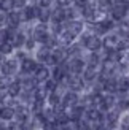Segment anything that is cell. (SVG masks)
<instances>
[{
  "label": "cell",
  "instance_id": "6da1fadb",
  "mask_svg": "<svg viewBox=\"0 0 129 130\" xmlns=\"http://www.w3.org/2000/svg\"><path fill=\"white\" fill-rule=\"evenodd\" d=\"M83 43H85L86 49L93 51V53L99 51L100 46H102V41L99 40V37H96V35H86V37H83Z\"/></svg>",
  "mask_w": 129,
  "mask_h": 130
},
{
  "label": "cell",
  "instance_id": "f546056e",
  "mask_svg": "<svg viewBox=\"0 0 129 130\" xmlns=\"http://www.w3.org/2000/svg\"><path fill=\"white\" fill-rule=\"evenodd\" d=\"M13 8H15L13 0H0V10L2 11H11Z\"/></svg>",
  "mask_w": 129,
  "mask_h": 130
},
{
  "label": "cell",
  "instance_id": "f907efd6",
  "mask_svg": "<svg viewBox=\"0 0 129 130\" xmlns=\"http://www.w3.org/2000/svg\"><path fill=\"white\" fill-rule=\"evenodd\" d=\"M0 99H2V97H0Z\"/></svg>",
  "mask_w": 129,
  "mask_h": 130
},
{
  "label": "cell",
  "instance_id": "83f0119b",
  "mask_svg": "<svg viewBox=\"0 0 129 130\" xmlns=\"http://www.w3.org/2000/svg\"><path fill=\"white\" fill-rule=\"evenodd\" d=\"M13 51V43L10 40H6V41H2L0 43V54H10Z\"/></svg>",
  "mask_w": 129,
  "mask_h": 130
},
{
  "label": "cell",
  "instance_id": "ffe728a7",
  "mask_svg": "<svg viewBox=\"0 0 129 130\" xmlns=\"http://www.w3.org/2000/svg\"><path fill=\"white\" fill-rule=\"evenodd\" d=\"M118 43H120L118 35H108L105 40H104V46L107 49H117L118 48Z\"/></svg>",
  "mask_w": 129,
  "mask_h": 130
},
{
  "label": "cell",
  "instance_id": "44dd1931",
  "mask_svg": "<svg viewBox=\"0 0 129 130\" xmlns=\"http://www.w3.org/2000/svg\"><path fill=\"white\" fill-rule=\"evenodd\" d=\"M75 34H72V32H70V30H64L62 32V34H59V41L62 43V44H70V43H72L73 40H75Z\"/></svg>",
  "mask_w": 129,
  "mask_h": 130
},
{
  "label": "cell",
  "instance_id": "b9f144b4",
  "mask_svg": "<svg viewBox=\"0 0 129 130\" xmlns=\"http://www.w3.org/2000/svg\"><path fill=\"white\" fill-rule=\"evenodd\" d=\"M13 3H15V8H24L25 0H13Z\"/></svg>",
  "mask_w": 129,
  "mask_h": 130
},
{
  "label": "cell",
  "instance_id": "60d3db41",
  "mask_svg": "<svg viewBox=\"0 0 129 130\" xmlns=\"http://www.w3.org/2000/svg\"><path fill=\"white\" fill-rule=\"evenodd\" d=\"M121 128H123V130H129V114L123 119V122H121Z\"/></svg>",
  "mask_w": 129,
  "mask_h": 130
},
{
  "label": "cell",
  "instance_id": "7dc6e473",
  "mask_svg": "<svg viewBox=\"0 0 129 130\" xmlns=\"http://www.w3.org/2000/svg\"><path fill=\"white\" fill-rule=\"evenodd\" d=\"M94 130H107V127H105V125H102L100 122H99V124H96V125H94Z\"/></svg>",
  "mask_w": 129,
  "mask_h": 130
},
{
  "label": "cell",
  "instance_id": "ac0fdd59",
  "mask_svg": "<svg viewBox=\"0 0 129 130\" xmlns=\"http://www.w3.org/2000/svg\"><path fill=\"white\" fill-rule=\"evenodd\" d=\"M54 111H56V122L59 125H66V124H69V122H70L69 113H66L64 109H54Z\"/></svg>",
  "mask_w": 129,
  "mask_h": 130
},
{
  "label": "cell",
  "instance_id": "f6af8a7d",
  "mask_svg": "<svg viewBox=\"0 0 129 130\" xmlns=\"http://www.w3.org/2000/svg\"><path fill=\"white\" fill-rule=\"evenodd\" d=\"M70 2H73V0H57V5H59V6H64V8H66V6H69V5H70Z\"/></svg>",
  "mask_w": 129,
  "mask_h": 130
},
{
  "label": "cell",
  "instance_id": "603a6c76",
  "mask_svg": "<svg viewBox=\"0 0 129 130\" xmlns=\"http://www.w3.org/2000/svg\"><path fill=\"white\" fill-rule=\"evenodd\" d=\"M45 100H37L34 99V103H32V113H34L35 116H40L43 111H45Z\"/></svg>",
  "mask_w": 129,
  "mask_h": 130
},
{
  "label": "cell",
  "instance_id": "d590c367",
  "mask_svg": "<svg viewBox=\"0 0 129 130\" xmlns=\"http://www.w3.org/2000/svg\"><path fill=\"white\" fill-rule=\"evenodd\" d=\"M57 122L54 121H46V122H43V130H57Z\"/></svg>",
  "mask_w": 129,
  "mask_h": 130
},
{
  "label": "cell",
  "instance_id": "9a60e30c",
  "mask_svg": "<svg viewBox=\"0 0 129 130\" xmlns=\"http://www.w3.org/2000/svg\"><path fill=\"white\" fill-rule=\"evenodd\" d=\"M97 76V70H96V65H88V67L83 70V79L85 81H93Z\"/></svg>",
  "mask_w": 129,
  "mask_h": 130
},
{
  "label": "cell",
  "instance_id": "e575fe53",
  "mask_svg": "<svg viewBox=\"0 0 129 130\" xmlns=\"http://www.w3.org/2000/svg\"><path fill=\"white\" fill-rule=\"evenodd\" d=\"M59 103H62L61 99H59V95H57L56 92H51V94H49V105H51V106H57Z\"/></svg>",
  "mask_w": 129,
  "mask_h": 130
},
{
  "label": "cell",
  "instance_id": "f35d334b",
  "mask_svg": "<svg viewBox=\"0 0 129 130\" xmlns=\"http://www.w3.org/2000/svg\"><path fill=\"white\" fill-rule=\"evenodd\" d=\"M6 40H8V30L0 29V43H2V41H6Z\"/></svg>",
  "mask_w": 129,
  "mask_h": 130
},
{
  "label": "cell",
  "instance_id": "ee69618b",
  "mask_svg": "<svg viewBox=\"0 0 129 130\" xmlns=\"http://www.w3.org/2000/svg\"><path fill=\"white\" fill-rule=\"evenodd\" d=\"M6 25V14H3V13H0V29L5 27Z\"/></svg>",
  "mask_w": 129,
  "mask_h": 130
},
{
  "label": "cell",
  "instance_id": "2e32d148",
  "mask_svg": "<svg viewBox=\"0 0 129 130\" xmlns=\"http://www.w3.org/2000/svg\"><path fill=\"white\" fill-rule=\"evenodd\" d=\"M34 78H35L38 83H45V81L49 78V71H48V68H46V67H38V68L35 70Z\"/></svg>",
  "mask_w": 129,
  "mask_h": 130
},
{
  "label": "cell",
  "instance_id": "7bdbcfd3",
  "mask_svg": "<svg viewBox=\"0 0 129 130\" xmlns=\"http://www.w3.org/2000/svg\"><path fill=\"white\" fill-rule=\"evenodd\" d=\"M118 106H120V109H127L129 108V100H121L118 103Z\"/></svg>",
  "mask_w": 129,
  "mask_h": 130
},
{
  "label": "cell",
  "instance_id": "4dcf8cb0",
  "mask_svg": "<svg viewBox=\"0 0 129 130\" xmlns=\"http://www.w3.org/2000/svg\"><path fill=\"white\" fill-rule=\"evenodd\" d=\"M107 121H108V125L110 127H115V124H117V121H118V111H108Z\"/></svg>",
  "mask_w": 129,
  "mask_h": 130
},
{
  "label": "cell",
  "instance_id": "277c9868",
  "mask_svg": "<svg viewBox=\"0 0 129 130\" xmlns=\"http://www.w3.org/2000/svg\"><path fill=\"white\" fill-rule=\"evenodd\" d=\"M69 68L73 75H80V73H83V70H85V62H83L80 57H73V59L69 62Z\"/></svg>",
  "mask_w": 129,
  "mask_h": 130
},
{
  "label": "cell",
  "instance_id": "ba28073f",
  "mask_svg": "<svg viewBox=\"0 0 129 130\" xmlns=\"http://www.w3.org/2000/svg\"><path fill=\"white\" fill-rule=\"evenodd\" d=\"M76 102H78V97H76V94L73 92H67L66 95H64V99H62V106L64 108H72L76 105Z\"/></svg>",
  "mask_w": 129,
  "mask_h": 130
},
{
  "label": "cell",
  "instance_id": "484cf974",
  "mask_svg": "<svg viewBox=\"0 0 129 130\" xmlns=\"http://www.w3.org/2000/svg\"><path fill=\"white\" fill-rule=\"evenodd\" d=\"M112 105H113V97H112V95H107V97H104V99H102L99 108L102 109V111H108V109L112 108Z\"/></svg>",
  "mask_w": 129,
  "mask_h": 130
},
{
  "label": "cell",
  "instance_id": "74e56055",
  "mask_svg": "<svg viewBox=\"0 0 129 130\" xmlns=\"http://www.w3.org/2000/svg\"><path fill=\"white\" fill-rule=\"evenodd\" d=\"M51 3H53V0H38V6H42V8H49Z\"/></svg>",
  "mask_w": 129,
  "mask_h": 130
},
{
  "label": "cell",
  "instance_id": "52a82bcc",
  "mask_svg": "<svg viewBox=\"0 0 129 130\" xmlns=\"http://www.w3.org/2000/svg\"><path fill=\"white\" fill-rule=\"evenodd\" d=\"M66 19L67 18H66V8L64 6H57V8L51 11V21L53 22H62Z\"/></svg>",
  "mask_w": 129,
  "mask_h": 130
},
{
  "label": "cell",
  "instance_id": "5b68a950",
  "mask_svg": "<svg viewBox=\"0 0 129 130\" xmlns=\"http://www.w3.org/2000/svg\"><path fill=\"white\" fill-rule=\"evenodd\" d=\"M67 84H69V87L72 89L73 92H78V90L83 89V79H81L80 76H76V75L69 76L67 78Z\"/></svg>",
  "mask_w": 129,
  "mask_h": 130
},
{
  "label": "cell",
  "instance_id": "8fae6325",
  "mask_svg": "<svg viewBox=\"0 0 129 130\" xmlns=\"http://www.w3.org/2000/svg\"><path fill=\"white\" fill-rule=\"evenodd\" d=\"M112 27H113V21H110V19H102L100 22L96 24V30H97V34H107Z\"/></svg>",
  "mask_w": 129,
  "mask_h": 130
},
{
  "label": "cell",
  "instance_id": "3957f363",
  "mask_svg": "<svg viewBox=\"0 0 129 130\" xmlns=\"http://www.w3.org/2000/svg\"><path fill=\"white\" fill-rule=\"evenodd\" d=\"M22 16H21V13H18V11H8L6 13V25H8L10 29H16L18 25H19V22L22 21L21 19Z\"/></svg>",
  "mask_w": 129,
  "mask_h": 130
},
{
  "label": "cell",
  "instance_id": "c3c4849f",
  "mask_svg": "<svg viewBox=\"0 0 129 130\" xmlns=\"http://www.w3.org/2000/svg\"><path fill=\"white\" fill-rule=\"evenodd\" d=\"M78 130H89V127H88V124H80L78 122Z\"/></svg>",
  "mask_w": 129,
  "mask_h": 130
},
{
  "label": "cell",
  "instance_id": "bcb514c9",
  "mask_svg": "<svg viewBox=\"0 0 129 130\" xmlns=\"http://www.w3.org/2000/svg\"><path fill=\"white\" fill-rule=\"evenodd\" d=\"M35 38H34V40H27V41H25V48H27V49H32V48H34V44H35Z\"/></svg>",
  "mask_w": 129,
  "mask_h": 130
},
{
  "label": "cell",
  "instance_id": "1f68e13d",
  "mask_svg": "<svg viewBox=\"0 0 129 130\" xmlns=\"http://www.w3.org/2000/svg\"><path fill=\"white\" fill-rule=\"evenodd\" d=\"M129 89V78H121L118 79V90L120 92H126Z\"/></svg>",
  "mask_w": 129,
  "mask_h": 130
},
{
  "label": "cell",
  "instance_id": "d6986e66",
  "mask_svg": "<svg viewBox=\"0 0 129 130\" xmlns=\"http://www.w3.org/2000/svg\"><path fill=\"white\" fill-rule=\"evenodd\" d=\"M67 30H70L75 35H78V34H81V30H83V22L76 21V19H72V21H69V24H67Z\"/></svg>",
  "mask_w": 129,
  "mask_h": 130
},
{
  "label": "cell",
  "instance_id": "681fc988",
  "mask_svg": "<svg viewBox=\"0 0 129 130\" xmlns=\"http://www.w3.org/2000/svg\"><path fill=\"white\" fill-rule=\"evenodd\" d=\"M3 62H5V60H3V54H0V67L3 65Z\"/></svg>",
  "mask_w": 129,
  "mask_h": 130
},
{
  "label": "cell",
  "instance_id": "cb8c5ba5",
  "mask_svg": "<svg viewBox=\"0 0 129 130\" xmlns=\"http://www.w3.org/2000/svg\"><path fill=\"white\" fill-rule=\"evenodd\" d=\"M21 87H22V84L19 83V81L11 83V84H10V87L6 89V90H8V95H11V97H18L19 94H21Z\"/></svg>",
  "mask_w": 129,
  "mask_h": 130
},
{
  "label": "cell",
  "instance_id": "4316f807",
  "mask_svg": "<svg viewBox=\"0 0 129 130\" xmlns=\"http://www.w3.org/2000/svg\"><path fill=\"white\" fill-rule=\"evenodd\" d=\"M113 3L112 0H97V10L99 11H112Z\"/></svg>",
  "mask_w": 129,
  "mask_h": 130
},
{
  "label": "cell",
  "instance_id": "30bf717a",
  "mask_svg": "<svg viewBox=\"0 0 129 130\" xmlns=\"http://www.w3.org/2000/svg\"><path fill=\"white\" fill-rule=\"evenodd\" d=\"M38 16V8L37 6H24V14H22V21H32Z\"/></svg>",
  "mask_w": 129,
  "mask_h": 130
},
{
  "label": "cell",
  "instance_id": "ab89813d",
  "mask_svg": "<svg viewBox=\"0 0 129 130\" xmlns=\"http://www.w3.org/2000/svg\"><path fill=\"white\" fill-rule=\"evenodd\" d=\"M97 63H99V56L91 54V57H89V65H97Z\"/></svg>",
  "mask_w": 129,
  "mask_h": 130
},
{
  "label": "cell",
  "instance_id": "f1b7e54d",
  "mask_svg": "<svg viewBox=\"0 0 129 130\" xmlns=\"http://www.w3.org/2000/svg\"><path fill=\"white\" fill-rule=\"evenodd\" d=\"M46 94H48V89L46 87H37L34 90V99H37V100H45V99H46Z\"/></svg>",
  "mask_w": 129,
  "mask_h": 130
},
{
  "label": "cell",
  "instance_id": "4fadbf2b",
  "mask_svg": "<svg viewBox=\"0 0 129 130\" xmlns=\"http://www.w3.org/2000/svg\"><path fill=\"white\" fill-rule=\"evenodd\" d=\"M86 118H88V121L94 122V124H99V122L102 121V113L99 111V109H96V108H89L86 111Z\"/></svg>",
  "mask_w": 129,
  "mask_h": 130
},
{
  "label": "cell",
  "instance_id": "7a4b0ae2",
  "mask_svg": "<svg viewBox=\"0 0 129 130\" xmlns=\"http://www.w3.org/2000/svg\"><path fill=\"white\" fill-rule=\"evenodd\" d=\"M34 37H35V40L37 41H40V43H46L48 40V27H46V22H42V24H38L37 27H35V32H34Z\"/></svg>",
  "mask_w": 129,
  "mask_h": 130
},
{
  "label": "cell",
  "instance_id": "5bb4252c",
  "mask_svg": "<svg viewBox=\"0 0 129 130\" xmlns=\"http://www.w3.org/2000/svg\"><path fill=\"white\" fill-rule=\"evenodd\" d=\"M16 68H18L16 60H6V62H3V65H2V73L6 75V76H10V75H13V73L16 71Z\"/></svg>",
  "mask_w": 129,
  "mask_h": 130
},
{
  "label": "cell",
  "instance_id": "836d02e7",
  "mask_svg": "<svg viewBox=\"0 0 129 130\" xmlns=\"http://www.w3.org/2000/svg\"><path fill=\"white\" fill-rule=\"evenodd\" d=\"M10 84H11V81H10V78L6 76V75H2V76H0V90L8 89Z\"/></svg>",
  "mask_w": 129,
  "mask_h": 130
},
{
  "label": "cell",
  "instance_id": "7402d4cb",
  "mask_svg": "<svg viewBox=\"0 0 129 130\" xmlns=\"http://www.w3.org/2000/svg\"><path fill=\"white\" fill-rule=\"evenodd\" d=\"M38 19H40V22H48L51 21V10L49 8H42V6H38Z\"/></svg>",
  "mask_w": 129,
  "mask_h": 130
},
{
  "label": "cell",
  "instance_id": "8d00e7d4",
  "mask_svg": "<svg viewBox=\"0 0 129 130\" xmlns=\"http://www.w3.org/2000/svg\"><path fill=\"white\" fill-rule=\"evenodd\" d=\"M6 130H24L21 122H11V124L6 127Z\"/></svg>",
  "mask_w": 129,
  "mask_h": 130
},
{
  "label": "cell",
  "instance_id": "7c38bea8",
  "mask_svg": "<svg viewBox=\"0 0 129 130\" xmlns=\"http://www.w3.org/2000/svg\"><path fill=\"white\" fill-rule=\"evenodd\" d=\"M83 113H85V108H83V106H76V105L72 106V108H70V113H69L70 121H73V122H80Z\"/></svg>",
  "mask_w": 129,
  "mask_h": 130
},
{
  "label": "cell",
  "instance_id": "e0dca14e",
  "mask_svg": "<svg viewBox=\"0 0 129 130\" xmlns=\"http://www.w3.org/2000/svg\"><path fill=\"white\" fill-rule=\"evenodd\" d=\"M13 118H15V109L11 106L5 105V106L0 108V119L2 121H11Z\"/></svg>",
  "mask_w": 129,
  "mask_h": 130
},
{
  "label": "cell",
  "instance_id": "d6a6232c",
  "mask_svg": "<svg viewBox=\"0 0 129 130\" xmlns=\"http://www.w3.org/2000/svg\"><path fill=\"white\" fill-rule=\"evenodd\" d=\"M45 87L48 89V92H54L56 87H57V81L54 79V78H53V79H46V81H45Z\"/></svg>",
  "mask_w": 129,
  "mask_h": 130
},
{
  "label": "cell",
  "instance_id": "d4e9b609",
  "mask_svg": "<svg viewBox=\"0 0 129 130\" xmlns=\"http://www.w3.org/2000/svg\"><path fill=\"white\" fill-rule=\"evenodd\" d=\"M49 49H51V48H48L46 44H45V46H43V48H42V49H40V51L37 53V59L40 60V62H46V60H48V57L51 56Z\"/></svg>",
  "mask_w": 129,
  "mask_h": 130
},
{
  "label": "cell",
  "instance_id": "9c48e42d",
  "mask_svg": "<svg viewBox=\"0 0 129 130\" xmlns=\"http://www.w3.org/2000/svg\"><path fill=\"white\" fill-rule=\"evenodd\" d=\"M15 116H16V119H18V122H21V124H24V122H27V119H29V109L25 108V106H16V109H15Z\"/></svg>",
  "mask_w": 129,
  "mask_h": 130
},
{
  "label": "cell",
  "instance_id": "8992f818",
  "mask_svg": "<svg viewBox=\"0 0 129 130\" xmlns=\"http://www.w3.org/2000/svg\"><path fill=\"white\" fill-rule=\"evenodd\" d=\"M38 68V65L35 60H32V59H24L21 62V70H22V73H35V70Z\"/></svg>",
  "mask_w": 129,
  "mask_h": 130
}]
</instances>
